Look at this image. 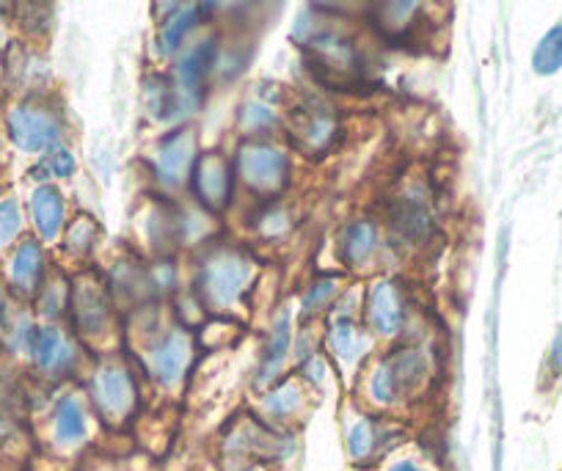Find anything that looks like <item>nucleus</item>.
Segmentation results:
<instances>
[{
    "label": "nucleus",
    "instance_id": "1",
    "mask_svg": "<svg viewBox=\"0 0 562 471\" xmlns=\"http://www.w3.org/2000/svg\"><path fill=\"white\" fill-rule=\"evenodd\" d=\"M64 133V119L58 105L40 94L14 102L7 111V135L20 152L29 155H47L56 149Z\"/></svg>",
    "mask_w": 562,
    "mask_h": 471
},
{
    "label": "nucleus",
    "instance_id": "2",
    "mask_svg": "<svg viewBox=\"0 0 562 471\" xmlns=\"http://www.w3.org/2000/svg\"><path fill=\"white\" fill-rule=\"evenodd\" d=\"M425 372H428V361H425L419 348L397 350V354H392L386 361L378 365L370 383L372 400L381 405L397 403L403 394H411L419 386Z\"/></svg>",
    "mask_w": 562,
    "mask_h": 471
},
{
    "label": "nucleus",
    "instance_id": "3",
    "mask_svg": "<svg viewBox=\"0 0 562 471\" xmlns=\"http://www.w3.org/2000/svg\"><path fill=\"white\" fill-rule=\"evenodd\" d=\"M237 177L251 188L257 197H276L288 186L290 164L279 149L265 144H246L237 152Z\"/></svg>",
    "mask_w": 562,
    "mask_h": 471
},
{
    "label": "nucleus",
    "instance_id": "4",
    "mask_svg": "<svg viewBox=\"0 0 562 471\" xmlns=\"http://www.w3.org/2000/svg\"><path fill=\"white\" fill-rule=\"evenodd\" d=\"M251 270L248 262L235 251H218L207 257L199 270V287L213 306H229L248 287Z\"/></svg>",
    "mask_w": 562,
    "mask_h": 471
},
{
    "label": "nucleus",
    "instance_id": "5",
    "mask_svg": "<svg viewBox=\"0 0 562 471\" xmlns=\"http://www.w3.org/2000/svg\"><path fill=\"white\" fill-rule=\"evenodd\" d=\"M47 281V259L40 237H23L12 248L7 262V276L3 284L18 301H31L40 295V290Z\"/></svg>",
    "mask_w": 562,
    "mask_h": 471
},
{
    "label": "nucleus",
    "instance_id": "6",
    "mask_svg": "<svg viewBox=\"0 0 562 471\" xmlns=\"http://www.w3.org/2000/svg\"><path fill=\"white\" fill-rule=\"evenodd\" d=\"M339 133V122L334 116L331 108L321 100H306L301 102L290 119V135L299 144L301 152L310 155H321L328 146L334 144Z\"/></svg>",
    "mask_w": 562,
    "mask_h": 471
},
{
    "label": "nucleus",
    "instance_id": "7",
    "mask_svg": "<svg viewBox=\"0 0 562 471\" xmlns=\"http://www.w3.org/2000/svg\"><path fill=\"white\" fill-rule=\"evenodd\" d=\"M306 51H310V64L315 69H323L326 78H342L350 80L359 72V53H356L353 42L348 36L337 34V31H310L304 40Z\"/></svg>",
    "mask_w": 562,
    "mask_h": 471
},
{
    "label": "nucleus",
    "instance_id": "8",
    "mask_svg": "<svg viewBox=\"0 0 562 471\" xmlns=\"http://www.w3.org/2000/svg\"><path fill=\"white\" fill-rule=\"evenodd\" d=\"M91 400L108 425H124L133 416L138 394H135L127 372L119 367H105L102 372H97L94 383H91Z\"/></svg>",
    "mask_w": 562,
    "mask_h": 471
},
{
    "label": "nucleus",
    "instance_id": "9",
    "mask_svg": "<svg viewBox=\"0 0 562 471\" xmlns=\"http://www.w3.org/2000/svg\"><path fill=\"white\" fill-rule=\"evenodd\" d=\"M191 188L207 210H221L232 202L235 171L218 152H207L193 164Z\"/></svg>",
    "mask_w": 562,
    "mask_h": 471
},
{
    "label": "nucleus",
    "instance_id": "10",
    "mask_svg": "<svg viewBox=\"0 0 562 471\" xmlns=\"http://www.w3.org/2000/svg\"><path fill=\"white\" fill-rule=\"evenodd\" d=\"M400 427L381 416H361L348 430V455L353 463H375L389 449L397 447Z\"/></svg>",
    "mask_w": 562,
    "mask_h": 471
},
{
    "label": "nucleus",
    "instance_id": "11",
    "mask_svg": "<svg viewBox=\"0 0 562 471\" xmlns=\"http://www.w3.org/2000/svg\"><path fill=\"white\" fill-rule=\"evenodd\" d=\"M29 359L42 375H61L72 367L75 345L69 343L67 334L56 326H36L34 339H31Z\"/></svg>",
    "mask_w": 562,
    "mask_h": 471
},
{
    "label": "nucleus",
    "instance_id": "12",
    "mask_svg": "<svg viewBox=\"0 0 562 471\" xmlns=\"http://www.w3.org/2000/svg\"><path fill=\"white\" fill-rule=\"evenodd\" d=\"M389 224L397 232L400 240L405 243H425L434 232V213H430L428 202L422 193H403L400 199H394V204L389 208Z\"/></svg>",
    "mask_w": 562,
    "mask_h": 471
},
{
    "label": "nucleus",
    "instance_id": "13",
    "mask_svg": "<svg viewBox=\"0 0 562 471\" xmlns=\"http://www.w3.org/2000/svg\"><path fill=\"white\" fill-rule=\"evenodd\" d=\"M193 155H196V138L191 135V130H175L160 141L158 155H155V171L166 186H177L193 169Z\"/></svg>",
    "mask_w": 562,
    "mask_h": 471
},
{
    "label": "nucleus",
    "instance_id": "14",
    "mask_svg": "<svg viewBox=\"0 0 562 471\" xmlns=\"http://www.w3.org/2000/svg\"><path fill=\"white\" fill-rule=\"evenodd\" d=\"M213 67H215L213 40H202L199 45H193L191 51L186 53V58L177 64V80H175L182 105L199 100V94H202L204 89V80H207V75L213 72Z\"/></svg>",
    "mask_w": 562,
    "mask_h": 471
},
{
    "label": "nucleus",
    "instance_id": "15",
    "mask_svg": "<svg viewBox=\"0 0 562 471\" xmlns=\"http://www.w3.org/2000/svg\"><path fill=\"white\" fill-rule=\"evenodd\" d=\"M367 323L381 334H397L405 323V298L394 281H378L367 298Z\"/></svg>",
    "mask_w": 562,
    "mask_h": 471
},
{
    "label": "nucleus",
    "instance_id": "16",
    "mask_svg": "<svg viewBox=\"0 0 562 471\" xmlns=\"http://www.w3.org/2000/svg\"><path fill=\"white\" fill-rule=\"evenodd\" d=\"M89 433V414L75 394H64L56 400L50 414V436L56 447L75 449L86 441Z\"/></svg>",
    "mask_w": 562,
    "mask_h": 471
},
{
    "label": "nucleus",
    "instance_id": "17",
    "mask_svg": "<svg viewBox=\"0 0 562 471\" xmlns=\"http://www.w3.org/2000/svg\"><path fill=\"white\" fill-rule=\"evenodd\" d=\"M29 215L42 243H53L67 224V204L53 186H40L29 199Z\"/></svg>",
    "mask_w": 562,
    "mask_h": 471
},
{
    "label": "nucleus",
    "instance_id": "18",
    "mask_svg": "<svg viewBox=\"0 0 562 471\" xmlns=\"http://www.w3.org/2000/svg\"><path fill=\"white\" fill-rule=\"evenodd\" d=\"M69 303H72L75 323L83 334H100L108 323V298L105 290L100 284H94L91 279H80V284L75 287L72 295H69Z\"/></svg>",
    "mask_w": 562,
    "mask_h": 471
},
{
    "label": "nucleus",
    "instance_id": "19",
    "mask_svg": "<svg viewBox=\"0 0 562 471\" xmlns=\"http://www.w3.org/2000/svg\"><path fill=\"white\" fill-rule=\"evenodd\" d=\"M191 359V345L180 332H169L153 350V372L164 383H175L186 372Z\"/></svg>",
    "mask_w": 562,
    "mask_h": 471
},
{
    "label": "nucleus",
    "instance_id": "20",
    "mask_svg": "<svg viewBox=\"0 0 562 471\" xmlns=\"http://www.w3.org/2000/svg\"><path fill=\"white\" fill-rule=\"evenodd\" d=\"M378 229L372 221H356L348 229L342 232V240H339V254L348 265H364L370 262V257H375L378 251Z\"/></svg>",
    "mask_w": 562,
    "mask_h": 471
},
{
    "label": "nucleus",
    "instance_id": "21",
    "mask_svg": "<svg viewBox=\"0 0 562 471\" xmlns=\"http://www.w3.org/2000/svg\"><path fill=\"white\" fill-rule=\"evenodd\" d=\"M34 321L23 309L7 306V312L0 314V348L9 354H25L29 356L31 339H34Z\"/></svg>",
    "mask_w": 562,
    "mask_h": 471
},
{
    "label": "nucleus",
    "instance_id": "22",
    "mask_svg": "<svg viewBox=\"0 0 562 471\" xmlns=\"http://www.w3.org/2000/svg\"><path fill=\"white\" fill-rule=\"evenodd\" d=\"M328 345H331V350L337 354V359L342 365H356L361 359V354H364L367 337L356 326V321H350L348 314H342L328 328Z\"/></svg>",
    "mask_w": 562,
    "mask_h": 471
},
{
    "label": "nucleus",
    "instance_id": "23",
    "mask_svg": "<svg viewBox=\"0 0 562 471\" xmlns=\"http://www.w3.org/2000/svg\"><path fill=\"white\" fill-rule=\"evenodd\" d=\"M375 12H381L383 18H372L375 20L378 31L389 40H403V36H411L416 29V12L419 7L414 3H386V7H378Z\"/></svg>",
    "mask_w": 562,
    "mask_h": 471
},
{
    "label": "nucleus",
    "instance_id": "24",
    "mask_svg": "<svg viewBox=\"0 0 562 471\" xmlns=\"http://www.w3.org/2000/svg\"><path fill=\"white\" fill-rule=\"evenodd\" d=\"M180 91H177L175 80L153 75L147 80V108L153 111L155 119H171L182 113Z\"/></svg>",
    "mask_w": 562,
    "mask_h": 471
},
{
    "label": "nucleus",
    "instance_id": "25",
    "mask_svg": "<svg viewBox=\"0 0 562 471\" xmlns=\"http://www.w3.org/2000/svg\"><path fill=\"white\" fill-rule=\"evenodd\" d=\"M23 204L18 197H0V251H12L20 240H23Z\"/></svg>",
    "mask_w": 562,
    "mask_h": 471
},
{
    "label": "nucleus",
    "instance_id": "26",
    "mask_svg": "<svg viewBox=\"0 0 562 471\" xmlns=\"http://www.w3.org/2000/svg\"><path fill=\"white\" fill-rule=\"evenodd\" d=\"M199 14H202V7H186L164 25V31H160V51H164L166 56H171L175 51H180V45L186 42V36L196 29Z\"/></svg>",
    "mask_w": 562,
    "mask_h": 471
},
{
    "label": "nucleus",
    "instance_id": "27",
    "mask_svg": "<svg viewBox=\"0 0 562 471\" xmlns=\"http://www.w3.org/2000/svg\"><path fill=\"white\" fill-rule=\"evenodd\" d=\"M532 67L538 75H554L562 69V23L543 34L532 53Z\"/></svg>",
    "mask_w": 562,
    "mask_h": 471
},
{
    "label": "nucleus",
    "instance_id": "28",
    "mask_svg": "<svg viewBox=\"0 0 562 471\" xmlns=\"http://www.w3.org/2000/svg\"><path fill=\"white\" fill-rule=\"evenodd\" d=\"M72 175L75 157L69 155V149H64V146H56V149H50L47 155H42V160L34 166V171H31V177L40 180L42 186H50V182L56 180H67V177Z\"/></svg>",
    "mask_w": 562,
    "mask_h": 471
},
{
    "label": "nucleus",
    "instance_id": "29",
    "mask_svg": "<svg viewBox=\"0 0 562 471\" xmlns=\"http://www.w3.org/2000/svg\"><path fill=\"white\" fill-rule=\"evenodd\" d=\"M288 345H290V323L288 317H284V321L276 323L273 334H270V343L262 354V375H259V381L270 383L276 375H279L281 365H284V354H288Z\"/></svg>",
    "mask_w": 562,
    "mask_h": 471
},
{
    "label": "nucleus",
    "instance_id": "30",
    "mask_svg": "<svg viewBox=\"0 0 562 471\" xmlns=\"http://www.w3.org/2000/svg\"><path fill=\"white\" fill-rule=\"evenodd\" d=\"M276 102L265 97V91H259L257 100H248L246 108L240 113L243 130L248 133H262V130H270L276 124Z\"/></svg>",
    "mask_w": 562,
    "mask_h": 471
},
{
    "label": "nucleus",
    "instance_id": "31",
    "mask_svg": "<svg viewBox=\"0 0 562 471\" xmlns=\"http://www.w3.org/2000/svg\"><path fill=\"white\" fill-rule=\"evenodd\" d=\"M301 403H304L301 389L293 386V383H284L281 389H276V392L268 394V400H265V411H268L270 416H276V419H290V416L299 414Z\"/></svg>",
    "mask_w": 562,
    "mask_h": 471
},
{
    "label": "nucleus",
    "instance_id": "32",
    "mask_svg": "<svg viewBox=\"0 0 562 471\" xmlns=\"http://www.w3.org/2000/svg\"><path fill=\"white\" fill-rule=\"evenodd\" d=\"M69 295H72V290L64 284V279H47L45 287L40 290V295H36V309H40L45 317H58V314L67 309Z\"/></svg>",
    "mask_w": 562,
    "mask_h": 471
},
{
    "label": "nucleus",
    "instance_id": "33",
    "mask_svg": "<svg viewBox=\"0 0 562 471\" xmlns=\"http://www.w3.org/2000/svg\"><path fill=\"white\" fill-rule=\"evenodd\" d=\"M97 235H100V226H97V221L89 218V215H80V218L72 221V226L67 229L64 243H67V248L72 254H89L91 246L97 243Z\"/></svg>",
    "mask_w": 562,
    "mask_h": 471
},
{
    "label": "nucleus",
    "instance_id": "34",
    "mask_svg": "<svg viewBox=\"0 0 562 471\" xmlns=\"http://www.w3.org/2000/svg\"><path fill=\"white\" fill-rule=\"evenodd\" d=\"M290 221H288V213L281 208H268L262 213V221L257 224V229L262 232L265 237H279L281 232H288Z\"/></svg>",
    "mask_w": 562,
    "mask_h": 471
},
{
    "label": "nucleus",
    "instance_id": "35",
    "mask_svg": "<svg viewBox=\"0 0 562 471\" xmlns=\"http://www.w3.org/2000/svg\"><path fill=\"white\" fill-rule=\"evenodd\" d=\"M334 290H337V284H334V279L317 281L315 290H312L310 295H306V301H304V309H306V312H315V309H323V306H326V303L331 301V298H334Z\"/></svg>",
    "mask_w": 562,
    "mask_h": 471
},
{
    "label": "nucleus",
    "instance_id": "36",
    "mask_svg": "<svg viewBox=\"0 0 562 471\" xmlns=\"http://www.w3.org/2000/svg\"><path fill=\"white\" fill-rule=\"evenodd\" d=\"M386 471H430V469H425V466L416 463V460L411 458H400V460H392V463L386 466Z\"/></svg>",
    "mask_w": 562,
    "mask_h": 471
},
{
    "label": "nucleus",
    "instance_id": "37",
    "mask_svg": "<svg viewBox=\"0 0 562 471\" xmlns=\"http://www.w3.org/2000/svg\"><path fill=\"white\" fill-rule=\"evenodd\" d=\"M551 365H554L557 372H562V328L557 332L554 345H551Z\"/></svg>",
    "mask_w": 562,
    "mask_h": 471
},
{
    "label": "nucleus",
    "instance_id": "38",
    "mask_svg": "<svg viewBox=\"0 0 562 471\" xmlns=\"http://www.w3.org/2000/svg\"><path fill=\"white\" fill-rule=\"evenodd\" d=\"M12 42L7 40V31H3V23H0V75H3V58H7V51Z\"/></svg>",
    "mask_w": 562,
    "mask_h": 471
},
{
    "label": "nucleus",
    "instance_id": "39",
    "mask_svg": "<svg viewBox=\"0 0 562 471\" xmlns=\"http://www.w3.org/2000/svg\"><path fill=\"white\" fill-rule=\"evenodd\" d=\"M7 306H9V298H7V284H3V281H0V314L7 312Z\"/></svg>",
    "mask_w": 562,
    "mask_h": 471
},
{
    "label": "nucleus",
    "instance_id": "40",
    "mask_svg": "<svg viewBox=\"0 0 562 471\" xmlns=\"http://www.w3.org/2000/svg\"><path fill=\"white\" fill-rule=\"evenodd\" d=\"M246 471H265V469H259V466H254V469H246Z\"/></svg>",
    "mask_w": 562,
    "mask_h": 471
}]
</instances>
